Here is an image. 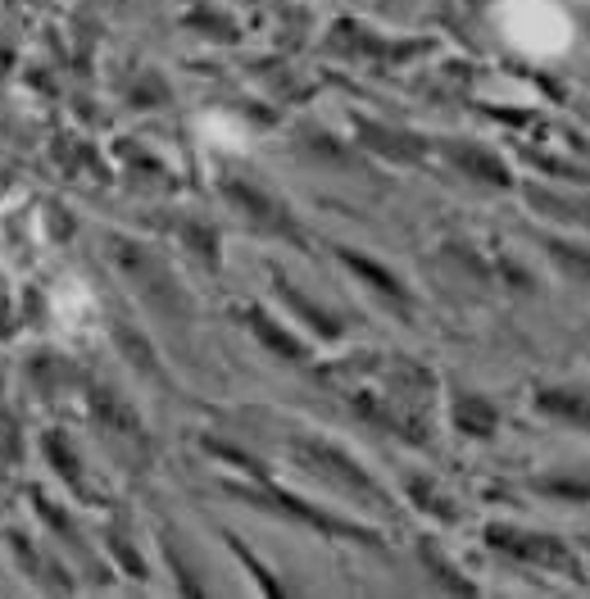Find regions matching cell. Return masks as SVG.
Segmentation results:
<instances>
[{
  "instance_id": "6da1fadb",
  "label": "cell",
  "mask_w": 590,
  "mask_h": 599,
  "mask_svg": "<svg viewBox=\"0 0 590 599\" xmlns=\"http://www.w3.org/2000/svg\"><path fill=\"white\" fill-rule=\"evenodd\" d=\"M345 259H350V264L359 268V273H364V277H373V282H377V291H391V295H404V291H400V282H395L391 273H382V268H373V264H368V259H354V255H345Z\"/></svg>"
}]
</instances>
